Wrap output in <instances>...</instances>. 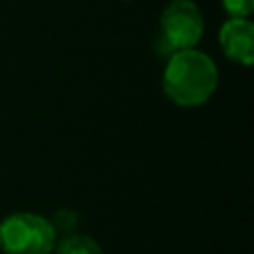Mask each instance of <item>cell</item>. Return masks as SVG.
Masks as SVG:
<instances>
[{
	"label": "cell",
	"instance_id": "obj_1",
	"mask_svg": "<svg viewBox=\"0 0 254 254\" xmlns=\"http://www.w3.org/2000/svg\"><path fill=\"white\" fill-rule=\"evenodd\" d=\"M218 83V71L214 62L194 50L173 52L163 73L165 95L183 107H194L210 99Z\"/></svg>",
	"mask_w": 254,
	"mask_h": 254
},
{
	"label": "cell",
	"instance_id": "obj_2",
	"mask_svg": "<svg viewBox=\"0 0 254 254\" xmlns=\"http://www.w3.org/2000/svg\"><path fill=\"white\" fill-rule=\"evenodd\" d=\"M56 246L52 222L34 212H14L0 222V250L4 254H50Z\"/></svg>",
	"mask_w": 254,
	"mask_h": 254
},
{
	"label": "cell",
	"instance_id": "obj_3",
	"mask_svg": "<svg viewBox=\"0 0 254 254\" xmlns=\"http://www.w3.org/2000/svg\"><path fill=\"white\" fill-rule=\"evenodd\" d=\"M202 16L192 0H171L161 14L159 46L163 52H179L194 48L202 36Z\"/></svg>",
	"mask_w": 254,
	"mask_h": 254
},
{
	"label": "cell",
	"instance_id": "obj_4",
	"mask_svg": "<svg viewBox=\"0 0 254 254\" xmlns=\"http://www.w3.org/2000/svg\"><path fill=\"white\" fill-rule=\"evenodd\" d=\"M218 42L236 64L250 65L254 60V26L246 18H230L220 26Z\"/></svg>",
	"mask_w": 254,
	"mask_h": 254
},
{
	"label": "cell",
	"instance_id": "obj_5",
	"mask_svg": "<svg viewBox=\"0 0 254 254\" xmlns=\"http://www.w3.org/2000/svg\"><path fill=\"white\" fill-rule=\"evenodd\" d=\"M56 254H103L99 244L85 234L69 232L54 246Z\"/></svg>",
	"mask_w": 254,
	"mask_h": 254
},
{
	"label": "cell",
	"instance_id": "obj_6",
	"mask_svg": "<svg viewBox=\"0 0 254 254\" xmlns=\"http://www.w3.org/2000/svg\"><path fill=\"white\" fill-rule=\"evenodd\" d=\"M222 6L230 18H246L254 8V0H222Z\"/></svg>",
	"mask_w": 254,
	"mask_h": 254
},
{
	"label": "cell",
	"instance_id": "obj_7",
	"mask_svg": "<svg viewBox=\"0 0 254 254\" xmlns=\"http://www.w3.org/2000/svg\"><path fill=\"white\" fill-rule=\"evenodd\" d=\"M50 222H52V226H54L56 234H58V232L69 234V232L73 230V226H75L77 218H75V214H73V212H69V210H60V212L56 214V218H54V220H50Z\"/></svg>",
	"mask_w": 254,
	"mask_h": 254
}]
</instances>
